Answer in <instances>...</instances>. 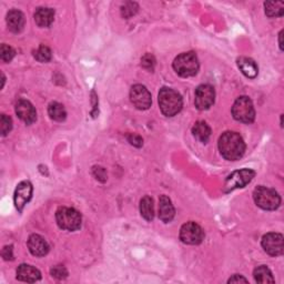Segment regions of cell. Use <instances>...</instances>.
Masks as SVG:
<instances>
[{"mask_svg":"<svg viewBox=\"0 0 284 284\" xmlns=\"http://www.w3.org/2000/svg\"><path fill=\"white\" fill-rule=\"evenodd\" d=\"M262 247L264 251L272 255L278 256L281 255L284 251V242L283 237L280 233H268L262 239Z\"/></svg>","mask_w":284,"mask_h":284,"instance_id":"obj_9","label":"cell"},{"mask_svg":"<svg viewBox=\"0 0 284 284\" xmlns=\"http://www.w3.org/2000/svg\"><path fill=\"white\" fill-rule=\"evenodd\" d=\"M255 203L263 210H275L281 204V198L275 190L267 186H258L253 192Z\"/></svg>","mask_w":284,"mask_h":284,"instance_id":"obj_4","label":"cell"},{"mask_svg":"<svg viewBox=\"0 0 284 284\" xmlns=\"http://www.w3.org/2000/svg\"><path fill=\"white\" fill-rule=\"evenodd\" d=\"M238 66L242 73H243L248 78L254 79L256 75H258V72H259L258 66H256L255 62L250 58H245V57L240 58L238 60Z\"/></svg>","mask_w":284,"mask_h":284,"instance_id":"obj_19","label":"cell"},{"mask_svg":"<svg viewBox=\"0 0 284 284\" xmlns=\"http://www.w3.org/2000/svg\"><path fill=\"white\" fill-rule=\"evenodd\" d=\"M17 279L24 282H37L41 279L39 270L29 264H22L17 270Z\"/></svg>","mask_w":284,"mask_h":284,"instance_id":"obj_16","label":"cell"},{"mask_svg":"<svg viewBox=\"0 0 284 284\" xmlns=\"http://www.w3.org/2000/svg\"><path fill=\"white\" fill-rule=\"evenodd\" d=\"M214 97H216V92H214L213 87L210 85L199 86L196 90V107L199 110L209 109L214 103Z\"/></svg>","mask_w":284,"mask_h":284,"instance_id":"obj_10","label":"cell"},{"mask_svg":"<svg viewBox=\"0 0 284 284\" xmlns=\"http://www.w3.org/2000/svg\"><path fill=\"white\" fill-rule=\"evenodd\" d=\"M182 98L176 90L171 88H162L159 92V106L164 116L173 117L182 109Z\"/></svg>","mask_w":284,"mask_h":284,"instance_id":"obj_2","label":"cell"},{"mask_svg":"<svg viewBox=\"0 0 284 284\" xmlns=\"http://www.w3.org/2000/svg\"><path fill=\"white\" fill-rule=\"evenodd\" d=\"M219 150L226 160L235 161L244 155L245 143L239 134L226 131L220 137Z\"/></svg>","mask_w":284,"mask_h":284,"instance_id":"obj_1","label":"cell"},{"mask_svg":"<svg viewBox=\"0 0 284 284\" xmlns=\"http://www.w3.org/2000/svg\"><path fill=\"white\" fill-rule=\"evenodd\" d=\"M3 258L6 261H9L13 259V254H12V245H7L3 249Z\"/></svg>","mask_w":284,"mask_h":284,"instance_id":"obj_30","label":"cell"},{"mask_svg":"<svg viewBox=\"0 0 284 284\" xmlns=\"http://www.w3.org/2000/svg\"><path fill=\"white\" fill-rule=\"evenodd\" d=\"M48 113H49L50 118L54 121H64L67 117V112L65 107L59 102H52L50 103L49 108H48Z\"/></svg>","mask_w":284,"mask_h":284,"instance_id":"obj_23","label":"cell"},{"mask_svg":"<svg viewBox=\"0 0 284 284\" xmlns=\"http://www.w3.org/2000/svg\"><path fill=\"white\" fill-rule=\"evenodd\" d=\"M254 279L258 283H274L273 275L270 271V269L266 266H261L258 267L254 270Z\"/></svg>","mask_w":284,"mask_h":284,"instance_id":"obj_22","label":"cell"},{"mask_svg":"<svg viewBox=\"0 0 284 284\" xmlns=\"http://www.w3.org/2000/svg\"><path fill=\"white\" fill-rule=\"evenodd\" d=\"M28 248L31 254L34 256H45L49 252V244L38 234L30 235L28 240Z\"/></svg>","mask_w":284,"mask_h":284,"instance_id":"obj_14","label":"cell"},{"mask_svg":"<svg viewBox=\"0 0 284 284\" xmlns=\"http://www.w3.org/2000/svg\"><path fill=\"white\" fill-rule=\"evenodd\" d=\"M129 141H130L131 144L136 145V147H141L142 143H143L141 138L139 136H136V135H131L129 137Z\"/></svg>","mask_w":284,"mask_h":284,"instance_id":"obj_33","label":"cell"},{"mask_svg":"<svg viewBox=\"0 0 284 284\" xmlns=\"http://www.w3.org/2000/svg\"><path fill=\"white\" fill-rule=\"evenodd\" d=\"M232 115L235 120L243 123H251L255 118V110L252 101L248 97H240L232 107Z\"/></svg>","mask_w":284,"mask_h":284,"instance_id":"obj_6","label":"cell"},{"mask_svg":"<svg viewBox=\"0 0 284 284\" xmlns=\"http://www.w3.org/2000/svg\"><path fill=\"white\" fill-rule=\"evenodd\" d=\"M93 172H94L97 179L100 180V181H106L107 176H106V171L103 170V168H94Z\"/></svg>","mask_w":284,"mask_h":284,"instance_id":"obj_32","label":"cell"},{"mask_svg":"<svg viewBox=\"0 0 284 284\" xmlns=\"http://www.w3.org/2000/svg\"><path fill=\"white\" fill-rule=\"evenodd\" d=\"M58 225L67 231H75L81 225L80 213L72 207H59L56 213Z\"/></svg>","mask_w":284,"mask_h":284,"instance_id":"obj_5","label":"cell"},{"mask_svg":"<svg viewBox=\"0 0 284 284\" xmlns=\"http://www.w3.org/2000/svg\"><path fill=\"white\" fill-rule=\"evenodd\" d=\"M175 207L172 205L171 200L167 196H161L159 199V218L163 222L168 223L175 218Z\"/></svg>","mask_w":284,"mask_h":284,"instance_id":"obj_15","label":"cell"},{"mask_svg":"<svg viewBox=\"0 0 284 284\" xmlns=\"http://www.w3.org/2000/svg\"><path fill=\"white\" fill-rule=\"evenodd\" d=\"M13 57H15V50L9 46L2 45V48H0V58L4 62H9Z\"/></svg>","mask_w":284,"mask_h":284,"instance_id":"obj_26","label":"cell"},{"mask_svg":"<svg viewBox=\"0 0 284 284\" xmlns=\"http://www.w3.org/2000/svg\"><path fill=\"white\" fill-rule=\"evenodd\" d=\"M130 98L137 109L147 110L151 106V94L142 85H136L131 88Z\"/></svg>","mask_w":284,"mask_h":284,"instance_id":"obj_11","label":"cell"},{"mask_svg":"<svg viewBox=\"0 0 284 284\" xmlns=\"http://www.w3.org/2000/svg\"><path fill=\"white\" fill-rule=\"evenodd\" d=\"M255 176V172L251 169H242L234 171L231 176H229L225 184L224 192H230L239 188H244V186L252 181Z\"/></svg>","mask_w":284,"mask_h":284,"instance_id":"obj_7","label":"cell"},{"mask_svg":"<svg viewBox=\"0 0 284 284\" xmlns=\"http://www.w3.org/2000/svg\"><path fill=\"white\" fill-rule=\"evenodd\" d=\"M192 134L201 142H206L211 136V129L204 121H198L192 128Z\"/></svg>","mask_w":284,"mask_h":284,"instance_id":"obj_20","label":"cell"},{"mask_svg":"<svg viewBox=\"0 0 284 284\" xmlns=\"http://www.w3.org/2000/svg\"><path fill=\"white\" fill-rule=\"evenodd\" d=\"M173 69L181 77H192L199 70V61L195 52H184L173 61Z\"/></svg>","mask_w":284,"mask_h":284,"instance_id":"obj_3","label":"cell"},{"mask_svg":"<svg viewBox=\"0 0 284 284\" xmlns=\"http://www.w3.org/2000/svg\"><path fill=\"white\" fill-rule=\"evenodd\" d=\"M266 13L269 17H281L283 15L284 4L282 2H268L264 4Z\"/></svg>","mask_w":284,"mask_h":284,"instance_id":"obj_24","label":"cell"},{"mask_svg":"<svg viewBox=\"0 0 284 284\" xmlns=\"http://www.w3.org/2000/svg\"><path fill=\"white\" fill-rule=\"evenodd\" d=\"M141 65L143 68L148 69V70H152L156 65V60L152 54H145V56L141 59Z\"/></svg>","mask_w":284,"mask_h":284,"instance_id":"obj_29","label":"cell"},{"mask_svg":"<svg viewBox=\"0 0 284 284\" xmlns=\"http://www.w3.org/2000/svg\"><path fill=\"white\" fill-rule=\"evenodd\" d=\"M240 282L248 283V280L245 278H243V276H242V275H238V274L233 275L232 278L230 280H229V283H240Z\"/></svg>","mask_w":284,"mask_h":284,"instance_id":"obj_34","label":"cell"},{"mask_svg":"<svg viewBox=\"0 0 284 284\" xmlns=\"http://www.w3.org/2000/svg\"><path fill=\"white\" fill-rule=\"evenodd\" d=\"M32 197V185L28 181L20 182L15 192V205L19 212L24 210V206L29 202Z\"/></svg>","mask_w":284,"mask_h":284,"instance_id":"obj_12","label":"cell"},{"mask_svg":"<svg viewBox=\"0 0 284 284\" xmlns=\"http://www.w3.org/2000/svg\"><path fill=\"white\" fill-rule=\"evenodd\" d=\"M2 135L5 137L10 132V130L12 128V121L9 117H7L6 115H2Z\"/></svg>","mask_w":284,"mask_h":284,"instance_id":"obj_28","label":"cell"},{"mask_svg":"<svg viewBox=\"0 0 284 284\" xmlns=\"http://www.w3.org/2000/svg\"><path fill=\"white\" fill-rule=\"evenodd\" d=\"M140 213L141 216L147 220L151 221L155 218V207H154V200L150 197H144L140 202Z\"/></svg>","mask_w":284,"mask_h":284,"instance_id":"obj_21","label":"cell"},{"mask_svg":"<svg viewBox=\"0 0 284 284\" xmlns=\"http://www.w3.org/2000/svg\"><path fill=\"white\" fill-rule=\"evenodd\" d=\"M204 233L202 228L195 222H186L180 230V240L185 244L196 245L202 242Z\"/></svg>","mask_w":284,"mask_h":284,"instance_id":"obj_8","label":"cell"},{"mask_svg":"<svg viewBox=\"0 0 284 284\" xmlns=\"http://www.w3.org/2000/svg\"><path fill=\"white\" fill-rule=\"evenodd\" d=\"M54 19V11L51 8H38L34 12V22L41 27L46 28L49 27Z\"/></svg>","mask_w":284,"mask_h":284,"instance_id":"obj_18","label":"cell"},{"mask_svg":"<svg viewBox=\"0 0 284 284\" xmlns=\"http://www.w3.org/2000/svg\"><path fill=\"white\" fill-rule=\"evenodd\" d=\"M33 57L40 62H48L51 60V50L45 45H41L38 49L33 52Z\"/></svg>","mask_w":284,"mask_h":284,"instance_id":"obj_25","label":"cell"},{"mask_svg":"<svg viewBox=\"0 0 284 284\" xmlns=\"http://www.w3.org/2000/svg\"><path fill=\"white\" fill-rule=\"evenodd\" d=\"M134 7H137V5H136V4H132V3H130V7H129V8H127V7L124 6L123 8H122V15H123L124 17H127V18H128V17H131L132 15H135L136 10H132Z\"/></svg>","mask_w":284,"mask_h":284,"instance_id":"obj_31","label":"cell"},{"mask_svg":"<svg viewBox=\"0 0 284 284\" xmlns=\"http://www.w3.org/2000/svg\"><path fill=\"white\" fill-rule=\"evenodd\" d=\"M282 33H283V31H281V32H280V34H279V43H280V48H281V50H283V45H282Z\"/></svg>","mask_w":284,"mask_h":284,"instance_id":"obj_35","label":"cell"},{"mask_svg":"<svg viewBox=\"0 0 284 284\" xmlns=\"http://www.w3.org/2000/svg\"><path fill=\"white\" fill-rule=\"evenodd\" d=\"M16 113L25 123L31 124L37 119L36 109L28 100L22 99L16 105Z\"/></svg>","mask_w":284,"mask_h":284,"instance_id":"obj_13","label":"cell"},{"mask_svg":"<svg viewBox=\"0 0 284 284\" xmlns=\"http://www.w3.org/2000/svg\"><path fill=\"white\" fill-rule=\"evenodd\" d=\"M50 273H51V275L53 276V278H56L58 280L66 279L67 276H68V271H67V269L64 266H56V267H53L50 270Z\"/></svg>","mask_w":284,"mask_h":284,"instance_id":"obj_27","label":"cell"},{"mask_svg":"<svg viewBox=\"0 0 284 284\" xmlns=\"http://www.w3.org/2000/svg\"><path fill=\"white\" fill-rule=\"evenodd\" d=\"M7 25L8 28L12 32H20L24 29L25 26V16L22 11L19 10H11L7 15Z\"/></svg>","mask_w":284,"mask_h":284,"instance_id":"obj_17","label":"cell"}]
</instances>
